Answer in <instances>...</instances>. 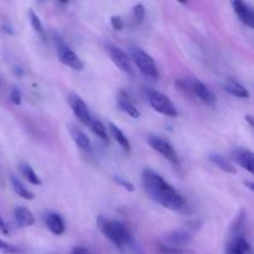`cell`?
Instances as JSON below:
<instances>
[{"instance_id": "484cf974", "label": "cell", "mask_w": 254, "mask_h": 254, "mask_svg": "<svg viewBox=\"0 0 254 254\" xmlns=\"http://www.w3.org/2000/svg\"><path fill=\"white\" fill-rule=\"evenodd\" d=\"M21 92H20V89L17 88V87H12L11 92H10V101H11L12 104H15V106H19V104H21Z\"/></svg>"}, {"instance_id": "1f68e13d", "label": "cell", "mask_w": 254, "mask_h": 254, "mask_svg": "<svg viewBox=\"0 0 254 254\" xmlns=\"http://www.w3.org/2000/svg\"><path fill=\"white\" fill-rule=\"evenodd\" d=\"M247 121L250 122V124H251V126H252V117H251V116H247Z\"/></svg>"}, {"instance_id": "7a4b0ae2", "label": "cell", "mask_w": 254, "mask_h": 254, "mask_svg": "<svg viewBox=\"0 0 254 254\" xmlns=\"http://www.w3.org/2000/svg\"><path fill=\"white\" fill-rule=\"evenodd\" d=\"M98 227L102 235L108 238L114 246L123 250L131 243V236L128 228L119 221L109 220L106 217H98Z\"/></svg>"}, {"instance_id": "9c48e42d", "label": "cell", "mask_w": 254, "mask_h": 254, "mask_svg": "<svg viewBox=\"0 0 254 254\" xmlns=\"http://www.w3.org/2000/svg\"><path fill=\"white\" fill-rule=\"evenodd\" d=\"M67 101H68L69 107H71V109H72V112H73L74 116L78 118V121L81 122V123L88 126L89 122H91V119H92V116H91V113H89L88 107H87V104L84 103L83 99H82L78 94L69 93Z\"/></svg>"}, {"instance_id": "52a82bcc", "label": "cell", "mask_w": 254, "mask_h": 254, "mask_svg": "<svg viewBox=\"0 0 254 254\" xmlns=\"http://www.w3.org/2000/svg\"><path fill=\"white\" fill-rule=\"evenodd\" d=\"M107 52H108L109 57L113 61V64L121 69L124 73L129 74V76H134V68L131 64V60L129 59L128 55L121 49V47L116 46V45L108 44L107 45Z\"/></svg>"}, {"instance_id": "8992f818", "label": "cell", "mask_w": 254, "mask_h": 254, "mask_svg": "<svg viewBox=\"0 0 254 254\" xmlns=\"http://www.w3.org/2000/svg\"><path fill=\"white\" fill-rule=\"evenodd\" d=\"M56 51L59 60L64 64L68 66L69 68L77 69V71H81L83 68V62L79 59L78 55L71 49L67 44H64L61 39L56 40Z\"/></svg>"}, {"instance_id": "7c38bea8", "label": "cell", "mask_w": 254, "mask_h": 254, "mask_svg": "<svg viewBox=\"0 0 254 254\" xmlns=\"http://www.w3.org/2000/svg\"><path fill=\"white\" fill-rule=\"evenodd\" d=\"M226 254H252V252L245 236H233L226 248Z\"/></svg>"}, {"instance_id": "f1b7e54d", "label": "cell", "mask_w": 254, "mask_h": 254, "mask_svg": "<svg viewBox=\"0 0 254 254\" xmlns=\"http://www.w3.org/2000/svg\"><path fill=\"white\" fill-rule=\"evenodd\" d=\"M0 252H2V253H15V252H17V248L10 245V243L5 242V241L0 240Z\"/></svg>"}, {"instance_id": "ac0fdd59", "label": "cell", "mask_w": 254, "mask_h": 254, "mask_svg": "<svg viewBox=\"0 0 254 254\" xmlns=\"http://www.w3.org/2000/svg\"><path fill=\"white\" fill-rule=\"evenodd\" d=\"M210 160L212 161V163L215 164L217 168H220L221 170L225 171V173L232 174V175H233V174L237 173L235 165H233V164L231 163L230 160H227V159L223 158L222 155H220V154H211Z\"/></svg>"}, {"instance_id": "30bf717a", "label": "cell", "mask_w": 254, "mask_h": 254, "mask_svg": "<svg viewBox=\"0 0 254 254\" xmlns=\"http://www.w3.org/2000/svg\"><path fill=\"white\" fill-rule=\"evenodd\" d=\"M233 10H235L236 14L238 15V17L241 19V21L243 22L247 26L253 27L254 25V12L251 5H248L247 2L240 1V0H235L232 1Z\"/></svg>"}, {"instance_id": "4fadbf2b", "label": "cell", "mask_w": 254, "mask_h": 254, "mask_svg": "<svg viewBox=\"0 0 254 254\" xmlns=\"http://www.w3.org/2000/svg\"><path fill=\"white\" fill-rule=\"evenodd\" d=\"M117 102H118L119 108H121L124 113L128 114L129 117L135 119H138L139 117H140V112H139V109L134 106L133 102L130 101V98H129L128 93H127L126 91L118 92V99H117Z\"/></svg>"}, {"instance_id": "4316f807", "label": "cell", "mask_w": 254, "mask_h": 254, "mask_svg": "<svg viewBox=\"0 0 254 254\" xmlns=\"http://www.w3.org/2000/svg\"><path fill=\"white\" fill-rule=\"evenodd\" d=\"M114 180L117 181V184H118L119 186H122L123 189H126V190L129 191V192H133V191L135 190V188H134L133 184L129 183V181L126 180V179L119 178V176H116V178H114Z\"/></svg>"}, {"instance_id": "ffe728a7", "label": "cell", "mask_w": 254, "mask_h": 254, "mask_svg": "<svg viewBox=\"0 0 254 254\" xmlns=\"http://www.w3.org/2000/svg\"><path fill=\"white\" fill-rule=\"evenodd\" d=\"M19 169H20V171H21L22 176H24V178L26 179V180L29 181L31 185H35V186L41 185V184H42L41 179L39 178V175L35 173V170L31 168V166L29 165V164L21 163V164H20Z\"/></svg>"}, {"instance_id": "d4e9b609", "label": "cell", "mask_w": 254, "mask_h": 254, "mask_svg": "<svg viewBox=\"0 0 254 254\" xmlns=\"http://www.w3.org/2000/svg\"><path fill=\"white\" fill-rule=\"evenodd\" d=\"M145 16V7L143 4H136L133 7V19L134 21H136L138 24H141Z\"/></svg>"}, {"instance_id": "f546056e", "label": "cell", "mask_w": 254, "mask_h": 254, "mask_svg": "<svg viewBox=\"0 0 254 254\" xmlns=\"http://www.w3.org/2000/svg\"><path fill=\"white\" fill-rule=\"evenodd\" d=\"M0 233H2V235H5V236L9 235V228H7L5 221L2 220L1 215H0Z\"/></svg>"}, {"instance_id": "9a60e30c", "label": "cell", "mask_w": 254, "mask_h": 254, "mask_svg": "<svg viewBox=\"0 0 254 254\" xmlns=\"http://www.w3.org/2000/svg\"><path fill=\"white\" fill-rule=\"evenodd\" d=\"M14 218L20 227H30L35 223V217L30 210L24 206H16L14 210Z\"/></svg>"}, {"instance_id": "3957f363", "label": "cell", "mask_w": 254, "mask_h": 254, "mask_svg": "<svg viewBox=\"0 0 254 254\" xmlns=\"http://www.w3.org/2000/svg\"><path fill=\"white\" fill-rule=\"evenodd\" d=\"M176 86L181 91L191 96H196L203 104L208 107L216 106V96L205 83L196 78H183L176 82Z\"/></svg>"}, {"instance_id": "4dcf8cb0", "label": "cell", "mask_w": 254, "mask_h": 254, "mask_svg": "<svg viewBox=\"0 0 254 254\" xmlns=\"http://www.w3.org/2000/svg\"><path fill=\"white\" fill-rule=\"evenodd\" d=\"M71 254H91V253H89V251H87L86 248L83 247H74L73 250H72Z\"/></svg>"}, {"instance_id": "8fae6325", "label": "cell", "mask_w": 254, "mask_h": 254, "mask_svg": "<svg viewBox=\"0 0 254 254\" xmlns=\"http://www.w3.org/2000/svg\"><path fill=\"white\" fill-rule=\"evenodd\" d=\"M232 159L248 173H254V155L248 149H236L232 151Z\"/></svg>"}, {"instance_id": "ba28073f", "label": "cell", "mask_w": 254, "mask_h": 254, "mask_svg": "<svg viewBox=\"0 0 254 254\" xmlns=\"http://www.w3.org/2000/svg\"><path fill=\"white\" fill-rule=\"evenodd\" d=\"M146 141H148V144L154 149V150L158 151V153L160 154L161 156H164L166 160L175 164L179 161L178 154H176L174 146L164 138H161V136H158V135H154L153 134V135L148 136Z\"/></svg>"}, {"instance_id": "2e32d148", "label": "cell", "mask_w": 254, "mask_h": 254, "mask_svg": "<svg viewBox=\"0 0 254 254\" xmlns=\"http://www.w3.org/2000/svg\"><path fill=\"white\" fill-rule=\"evenodd\" d=\"M46 221V226L50 230V232H52L56 236H61L64 232V220L61 218V216L57 215V213L51 212L46 216L45 218Z\"/></svg>"}, {"instance_id": "7402d4cb", "label": "cell", "mask_w": 254, "mask_h": 254, "mask_svg": "<svg viewBox=\"0 0 254 254\" xmlns=\"http://www.w3.org/2000/svg\"><path fill=\"white\" fill-rule=\"evenodd\" d=\"M10 181H11V185H12V189H14V191L20 196V197L26 198V200H32V198H34V193H32L31 191L27 190V189L24 186V184H22L19 179L15 178L14 175H11L10 176Z\"/></svg>"}, {"instance_id": "6da1fadb", "label": "cell", "mask_w": 254, "mask_h": 254, "mask_svg": "<svg viewBox=\"0 0 254 254\" xmlns=\"http://www.w3.org/2000/svg\"><path fill=\"white\" fill-rule=\"evenodd\" d=\"M141 184L149 197L163 207L171 211H181L185 207L183 195L151 169H145L141 173Z\"/></svg>"}, {"instance_id": "e0dca14e", "label": "cell", "mask_w": 254, "mask_h": 254, "mask_svg": "<svg viewBox=\"0 0 254 254\" xmlns=\"http://www.w3.org/2000/svg\"><path fill=\"white\" fill-rule=\"evenodd\" d=\"M223 87H225V89L228 92V93L232 94V96H235V97H238V98L247 99V98H250V96H251L250 92H248V89L246 88L245 86H242L240 82L235 81V79H227Z\"/></svg>"}, {"instance_id": "d6986e66", "label": "cell", "mask_w": 254, "mask_h": 254, "mask_svg": "<svg viewBox=\"0 0 254 254\" xmlns=\"http://www.w3.org/2000/svg\"><path fill=\"white\" fill-rule=\"evenodd\" d=\"M109 130H111L112 135H113V138L116 139L117 143L122 146V149H123L124 151H127V153H129L131 149V146H130V143H129L128 138L124 135L123 131H122L121 129H119L118 127L113 123H109Z\"/></svg>"}, {"instance_id": "5bb4252c", "label": "cell", "mask_w": 254, "mask_h": 254, "mask_svg": "<svg viewBox=\"0 0 254 254\" xmlns=\"http://www.w3.org/2000/svg\"><path fill=\"white\" fill-rule=\"evenodd\" d=\"M191 235L188 230H178L171 232L166 237V242L169 243V247L180 250L181 246H185L190 242Z\"/></svg>"}, {"instance_id": "5b68a950", "label": "cell", "mask_w": 254, "mask_h": 254, "mask_svg": "<svg viewBox=\"0 0 254 254\" xmlns=\"http://www.w3.org/2000/svg\"><path fill=\"white\" fill-rule=\"evenodd\" d=\"M148 98L151 108L155 109L158 113L170 117V118H176L179 116L178 109L174 106L171 99L164 93H161V92L155 91V89H149Z\"/></svg>"}, {"instance_id": "cb8c5ba5", "label": "cell", "mask_w": 254, "mask_h": 254, "mask_svg": "<svg viewBox=\"0 0 254 254\" xmlns=\"http://www.w3.org/2000/svg\"><path fill=\"white\" fill-rule=\"evenodd\" d=\"M29 19H30V22H31L32 29L35 30V32H36L42 40H45V30H44V26H42V22L41 20H40L39 15H37L35 11H32V10H30Z\"/></svg>"}, {"instance_id": "44dd1931", "label": "cell", "mask_w": 254, "mask_h": 254, "mask_svg": "<svg viewBox=\"0 0 254 254\" xmlns=\"http://www.w3.org/2000/svg\"><path fill=\"white\" fill-rule=\"evenodd\" d=\"M71 134L74 143H76L79 148L83 149V150H91V140H89V138L83 133V131L79 130L78 128H72Z\"/></svg>"}, {"instance_id": "83f0119b", "label": "cell", "mask_w": 254, "mask_h": 254, "mask_svg": "<svg viewBox=\"0 0 254 254\" xmlns=\"http://www.w3.org/2000/svg\"><path fill=\"white\" fill-rule=\"evenodd\" d=\"M111 25L116 31H121V30L123 29V25H124L123 19H122L119 15H113V16L111 17Z\"/></svg>"}, {"instance_id": "277c9868", "label": "cell", "mask_w": 254, "mask_h": 254, "mask_svg": "<svg viewBox=\"0 0 254 254\" xmlns=\"http://www.w3.org/2000/svg\"><path fill=\"white\" fill-rule=\"evenodd\" d=\"M130 57L134 64H135V66L140 69L141 73L145 74L149 78H159L158 67H156L155 62H154L153 57L148 52L143 51V50L138 49V47H131Z\"/></svg>"}, {"instance_id": "603a6c76", "label": "cell", "mask_w": 254, "mask_h": 254, "mask_svg": "<svg viewBox=\"0 0 254 254\" xmlns=\"http://www.w3.org/2000/svg\"><path fill=\"white\" fill-rule=\"evenodd\" d=\"M88 127L91 128V130L93 131L94 134H96L97 136H98L101 140L106 141V143H108L109 139H108V133H107V129L106 127H104V124L102 123V122H99L98 119H94L92 118L91 122H89Z\"/></svg>"}]
</instances>
